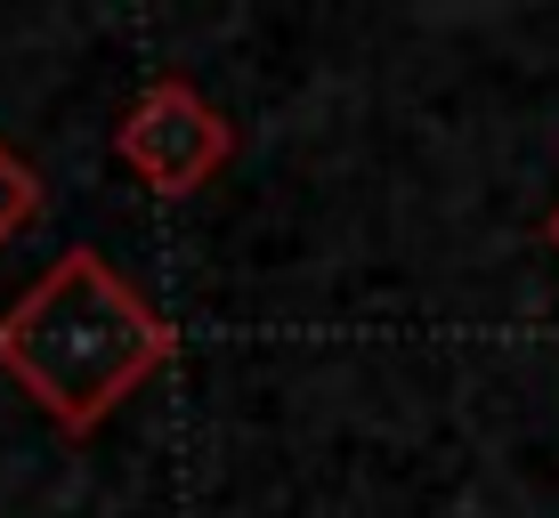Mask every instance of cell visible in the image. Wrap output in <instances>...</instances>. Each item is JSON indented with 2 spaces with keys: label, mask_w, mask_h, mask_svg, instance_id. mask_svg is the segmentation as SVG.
I'll list each match as a JSON object with an SVG mask.
<instances>
[{
  "label": "cell",
  "mask_w": 559,
  "mask_h": 518,
  "mask_svg": "<svg viewBox=\"0 0 559 518\" xmlns=\"http://www.w3.org/2000/svg\"><path fill=\"white\" fill-rule=\"evenodd\" d=\"M114 155H122V170L154 203H187L236 162V122H227L187 73H163V82H146L139 98H130L122 130H114Z\"/></svg>",
  "instance_id": "7a4b0ae2"
},
{
  "label": "cell",
  "mask_w": 559,
  "mask_h": 518,
  "mask_svg": "<svg viewBox=\"0 0 559 518\" xmlns=\"http://www.w3.org/2000/svg\"><path fill=\"white\" fill-rule=\"evenodd\" d=\"M41 203H49V186H41V170H33L25 155H16L9 138H0V243H16L33 219H41Z\"/></svg>",
  "instance_id": "3957f363"
},
{
  "label": "cell",
  "mask_w": 559,
  "mask_h": 518,
  "mask_svg": "<svg viewBox=\"0 0 559 518\" xmlns=\"http://www.w3.org/2000/svg\"><path fill=\"white\" fill-rule=\"evenodd\" d=\"M170 364H179V324L154 309L98 243L57 252L0 309V373L66 437H90L114 406H130Z\"/></svg>",
  "instance_id": "6da1fadb"
},
{
  "label": "cell",
  "mask_w": 559,
  "mask_h": 518,
  "mask_svg": "<svg viewBox=\"0 0 559 518\" xmlns=\"http://www.w3.org/2000/svg\"><path fill=\"white\" fill-rule=\"evenodd\" d=\"M544 243H551V252H559V203H551V219H544Z\"/></svg>",
  "instance_id": "277c9868"
}]
</instances>
